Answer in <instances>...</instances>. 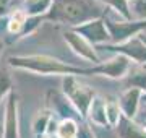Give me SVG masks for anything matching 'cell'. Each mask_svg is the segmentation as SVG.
Here are the masks:
<instances>
[{"label":"cell","instance_id":"6da1fadb","mask_svg":"<svg viewBox=\"0 0 146 138\" xmlns=\"http://www.w3.org/2000/svg\"><path fill=\"white\" fill-rule=\"evenodd\" d=\"M106 11L107 7L99 3L98 0H54L49 13L44 15V20L75 28L102 18Z\"/></svg>","mask_w":146,"mask_h":138},{"label":"cell","instance_id":"7a4b0ae2","mask_svg":"<svg viewBox=\"0 0 146 138\" xmlns=\"http://www.w3.org/2000/svg\"><path fill=\"white\" fill-rule=\"evenodd\" d=\"M8 64L13 68L28 70L33 73L39 75H62V76H70V75H89V68H81L75 67L72 64H67L60 58L44 55V54H34V55H11L8 58Z\"/></svg>","mask_w":146,"mask_h":138},{"label":"cell","instance_id":"3957f363","mask_svg":"<svg viewBox=\"0 0 146 138\" xmlns=\"http://www.w3.org/2000/svg\"><path fill=\"white\" fill-rule=\"evenodd\" d=\"M62 90H63V94L67 96V99L72 102V106L78 111L81 119H86L89 114V107H91L94 98H96V93L89 86L80 83L75 75L63 76Z\"/></svg>","mask_w":146,"mask_h":138},{"label":"cell","instance_id":"277c9868","mask_svg":"<svg viewBox=\"0 0 146 138\" xmlns=\"http://www.w3.org/2000/svg\"><path fill=\"white\" fill-rule=\"evenodd\" d=\"M102 18H104L106 28L110 34V42L112 44L125 42L133 36L140 34L141 29L146 28V20H125V18H120V16L119 20H115V13H112L110 8H107V11Z\"/></svg>","mask_w":146,"mask_h":138},{"label":"cell","instance_id":"5b68a950","mask_svg":"<svg viewBox=\"0 0 146 138\" xmlns=\"http://www.w3.org/2000/svg\"><path fill=\"white\" fill-rule=\"evenodd\" d=\"M96 49H104L107 52H115L120 55H125L130 60H133L138 65H146V37L141 34H136L131 39L125 41L122 44H104L98 46Z\"/></svg>","mask_w":146,"mask_h":138},{"label":"cell","instance_id":"8992f818","mask_svg":"<svg viewBox=\"0 0 146 138\" xmlns=\"http://www.w3.org/2000/svg\"><path fill=\"white\" fill-rule=\"evenodd\" d=\"M131 70V60L125 55H114L112 58L93 65L89 68V75H104L109 78H125Z\"/></svg>","mask_w":146,"mask_h":138},{"label":"cell","instance_id":"52a82bcc","mask_svg":"<svg viewBox=\"0 0 146 138\" xmlns=\"http://www.w3.org/2000/svg\"><path fill=\"white\" fill-rule=\"evenodd\" d=\"M63 39L68 42V46L72 47V50L76 55L86 60V62H91L93 65L101 64V58L98 55V50H96V46L86 41L83 36H80L78 33H75L72 28H68L67 31L63 33Z\"/></svg>","mask_w":146,"mask_h":138},{"label":"cell","instance_id":"ba28073f","mask_svg":"<svg viewBox=\"0 0 146 138\" xmlns=\"http://www.w3.org/2000/svg\"><path fill=\"white\" fill-rule=\"evenodd\" d=\"M75 33H78L80 36H83L86 41L93 44V46H104L107 44V41H110V34L106 28L104 18H98V20H93V21L83 23L80 26L72 28Z\"/></svg>","mask_w":146,"mask_h":138},{"label":"cell","instance_id":"9c48e42d","mask_svg":"<svg viewBox=\"0 0 146 138\" xmlns=\"http://www.w3.org/2000/svg\"><path fill=\"white\" fill-rule=\"evenodd\" d=\"M3 127V138H18V96L15 91L7 96Z\"/></svg>","mask_w":146,"mask_h":138},{"label":"cell","instance_id":"30bf717a","mask_svg":"<svg viewBox=\"0 0 146 138\" xmlns=\"http://www.w3.org/2000/svg\"><path fill=\"white\" fill-rule=\"evenodd\" d=\"M141 98H143V91L141 90H138V88H127L117 99L120 109H122V114L127 115L128 119L135 120L136 114L140 112V107H141Z\"/></svg>","mask_w":146,"mask_h":138},{"label":"cell","instance_id":"8fae6325","mask_svg":"<svg viewBox=\"0 0 146 138\" xmlns=\"http://www.w3.org/2000/svg\"><path fill=\"white\" fill-rule=\"evenodd\" d=\"M120 138H146V128L122 114L119 125L115 127Z\"/></svg>","mask_w":146,"mask_h":138},{"label":"cell","instance_id":"7c38bea8","mask_svg":"<svg viewBox=\"0 0 146 138\" xmlns=\"http://www.w3.org/2000/svg\"><path fill=\"white\" fill-rule=\"evenodd\" d=\"M28 20H29V16H28L26 11L23 10V8H16L10 15L8 21H7V33L11 34V36L20 37V34L23 33V29L26 26Z\"/></svg>","mask_w":146,"mask_h":138},{"label":"cell","instance_id":"4fadbf2b","mask_svg":"<svg viewBox=\"0 0 146 138\" xmlns=\"http://www.w3.org/2000/svg\"><path fill=\"white\" fill-rule=\"evenodd\" d=\"M106 99H102L101 96H96L94 98L93 104L89 107V120L94 123V125H99V127H109L107 123V115H106Z\"/></svg>","mask_w":146,"mask_h":138},{"label":"cell","instance_id":"5bb4252c","mask_svg":"<svg viewBox=\"0 0 146 138\" xmlns=\"http://www.w3.org/2000/svg\"><path fill=\"white\" fill-rule=\"evenodd\" d=\"M127 88H138L146 93V65H140L130 70V73L123 78Z\"/></svg>","mask_w":146,"mask_h":138},{"label":"cell","instance_id":"9a60e30c","mask_svg":"<svg viewBox=\"0 0 146 138\" xmlns=\"http://www.w3.org/2000/svg\"><path fill=\"white\" fill-rule=\"evenodd\" d=\"M54 0H25L23 10L28 13V16H44L49 13Z\"/></svg>","mask_w":146,"mask_h":138},{"label":"cell","instance_id":"2e32d148","mask_svg":"<svg viewBox=\"0 0 146 138\" xmlns=\"http://www.w3.org/2000/svg\"><path fill=\"white\" fill-rule=\"evenodd\" d=\"M99 3L106 5L110 10H115L117 15H120L125 20H133V13L130 10V2L128 0H98Z\"/></svg>","mask_w":146,"mask_h":138},{"label":"cell","instance_id":"e0dca14e","mask_svg":"<svg viewBox=\"0 0 146 138\" xmlns=\"http://www.w3.org/2000/svg\"><path fill=\"white\" fill-rule=\"evenodd\" d=\"M58 138H76L78 137V122L75 119H63L57 127Z\"/></svg>","mask_w":146,"mask_h":138},{"label":"cell","instance_id":"ac0fdd59","mask_svg":"<svg viewBox=\"0 0 146 138\" xmlns=\"http://www.w3.org/2000/svg\"><path fill=\"white\" fill-rule=\"evenodd\" d=\"M54 117L50 115V112L49 111H44V112H39V115H36L34 119V122H33V132L36 137H41L44 133H47L49 130V125L52 122Z\"/></svg>","mask_w":146,"mask_h":138},{"label":"cell","instance_id":"d6986e66","mask_svg":"<svg viewBox=\"0 0 146 138\" xmlns=\"http://www.w3.org/2000/svg\"><path fill=\"white\" fill-rule=\"evenodd\" d=\"M106 115H107V123L109 127H117L120 122V117H122V109L119 106V101H110L106 102Z\"/></svg>","mask_w":146,"mask_h":138},{"label":"cell","instance_id":"ffe728a7","mask_svg":"<svg viewBox=\"0 0 146 138\" xmlns=\"http://www.w3.org/2000/svg\"><path fill=\"white\" fill-rule=\"evenodd\" d=\"M13 91V83H11V78H10V73L7 72L5 67L0 65V101L8 96Z\"/></svg>","mask_w":146,"mask_h":138},{"label":"cell","instance_id":"44dd1931","mask_svg":"<svg viewBox=\"0 0 146 138\" xmlns=\"http://www.w3.org/2000/svg\"><path fill=\"white\" fill-rule=\"evenodd\" d=\"M133 7V16L138 20H146V0H133L130 3V10Z\"/></svg>","mask_w":146,"mask_h":138},{"label":"cell","instance_id":"7402d4cb","mask_svg":"<svg viewBox=\"0 0 146 138\" xmlns=\"http://www.w3.org/2000/svg\"><path fill=\"white\" fill-rule=\"evenodd\" d=\"M76 138H96L94 137L93 130L86 122H80L78 123V137Z\"/></svg>","mask_w":146,"mask_h":138},{"label":"cell","instance_id":"603a6c76","mask_svg":"<svg viewBox=\"0 0 146 138\" xmlns=\"http://www.w3.org/2000/svg\"><path fill=\"white\" fill-rule=\"evenodd\" d=\"M10 2H11V0H0V16H3L7 13Z\"/></svg>","mask_w":146,"mask_h":138},{"label":"cell","instance_id":"cb8c5ba5","mask_svg":"<svg viewBox=\"0 0 146 138\" xmlns=\"http://www.w3.org/2000/svg\"><path fill=\"white\" fill-rule=\"evenodd\" d=\"M140 112H141V115H143V119H146V104H141Z\"/></svg>","mask_w":146,"mask_h":138},{"label":"cell","instance_id":"d4e9b609","mask_svg":"<svg viewBox=\"0 0 146 138\" xmlns=\"http://www.w3.org/2000/svg\"><path fill=\"white\" fill-rule=\"evenodd\" d=\"M141 104H146V93H143V98H141Z\"/></svg>","mask_w":146,"mask_h":138},{"label":"cell","instance_id":"484cf974","mask_svg":"<svg viewBox=\"0 0 146 138\" xmlns=\"http://www.w3.org/2000/svg\"><path fill=\"white\" fill-rule=\"evenodd\" d=\"M2 50H3V42H2V39H0V54H2Z\"/></svg>","mask_w":146,"mask_h":138}]
</instances>
